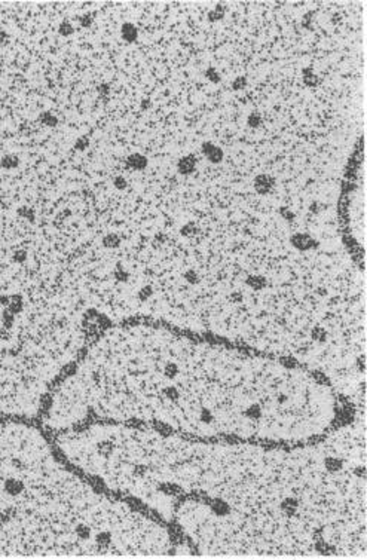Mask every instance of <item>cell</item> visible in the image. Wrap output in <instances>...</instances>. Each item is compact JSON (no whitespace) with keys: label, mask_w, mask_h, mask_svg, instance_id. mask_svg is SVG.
<instances>
[{"label":"cell","mask_w":367,"mask_h":560,"mask_svg":"<svg viewBox=\"0 0 367 560\" xmlns=\"http://www.w3.org/2000/svg\"><path fill=\"white\" fill-rule=\"evenodd\" d=\"M58 31H60V34L61 36H70V34H73V31H74V28H73V25H71V23L70 21H67V20H64L61 24H60V28H58Z\"/></svg>","instance_id":"cell-18"},{"label":"cell","mask_w":367,"mask_h":560,"mask_svg":"<svg viewBox=\"0 0 367 560\" xmlns=\"http://www.w3.org/2000/svg\"><path fill=\"white\" fill-rule=\"evenodd\" d=\"M230 86H232V90H233V91H242V90L247 86V79L244 77V76H238V77L233 79V82H232Z\"/></svg>","instance_id":"cell-16"},{"label":"cell","mask_w":367,"mask_h":560,"mask_svg":"<svg viewBox=\"0 0 367 560\" xmlns=\"http://www.w3.org/2000/svg\"><path fill=\"white\" fill-rule=\"evenodd\" d=\"M202 152H204V155L207 156V159L211 162V163H220L222 161H223V156H225V153H223V150L219 147V146H216L214 143H210V141H206V143H202Z\"/></svg>","instance_id":"cell-8"},{"label":"cell","mask_w":367,"mask_h":560,"mask_svg":"<svg viewBox=\"0 0 367 560\" xmlns=\"http://www.w3.org/2000/svg\"><path fill=\"white\" fill-rule=\"evenodd\" d=\"M247 125H249L250 128H259V126L262 125V116H260L259 113L253 112V113L249 115V117H247Z\"/></svg>","instance_id":"cell-17"},{"label":"cell","mask_w":367,"mask_h":560,"mask_svg":"<svg viewBox=\"0 0 367 560\" xmlns=\"http://www.w3.org/2000/svg\"><path fill=\"white\" fill-rule=\"evenodd\" d=\"M346 400L289 358L192 348L128 321L101 328L39 415L54 436L91 422L147 425L187 439L299 446L338 425Z\"/></svg>","instance_id":"cell-1"},{"label":"cell","mask_w":367,"mask_h":560,"mask_svg":"<svg viewBox=\"0 0 367 560\" xmlns=\"http://www.w3.org/2000/svg\"><path fill=\"white\" fill-rule=\"evenodd\" d=\"M364 423L299 446L164 431L150 511L202 556H366Z\"/></svg>","instance_id":"cell-2"},{"label":"cell","mask_w":367,"mask_h":560,"mask_svg":"<svg viewBox=\"0 0 367 560\" xmlns=\"http://www.w3.org/2000/svg\"><path fill=\"white\" fill-rule=\"evenodd\" d=\"M147 165H149V161L141 153H131L127 158V166L134 169V171H143L147 168Z\"/></svg>","instance_id":"cell-10"},{"label":"cell","mask_w":367,"mask_h":560,"mask_svg":"<svg viewBox=\"0 0 367 560\" xmlns=\"http://www.w3.org/2000/svg\"><path fill=\"white\" fill-rule=\"evenodd\" d=\"M253 187L259 195H268L275 187V179L269 174H257L253 180Z\"/></svg>","instance_id":"cell-7"},{"label":"cell","mask_w":367,"mask_h":560,"mask_svg":"<svg viewBox=\"0 0 367 560\" xmlns=\"http://www.w3.org/2000/svg\"><path fill=\"white\" fill-rule=\"evenodd\" d=\"M24 305L23 299L0 297V334H5L15 320V314Z\"/></svg>","instance_id":"cell-5"},{"label":"cell","mask_w":367,"mask_h":560,"mask_svg":"<svg viewBox=\"0 0 367 560\" xmlns=\"http://www.w3.org/2000/svg\"><path fill=\"white\" fill-rule=\"evenodd\" d=\"M196 169V158L195 155H186L179 159L177 162V171L182 176H189Z\"/></svg>","instance_id":"cell-9"},{"label":"cell","mask_w":367,"mask_h":560,"mask_svg":"<svg viewBox=\"0 0 367 560\" xmlns=\"http://www.w3.org/2000/svg\"><path fill=\"white\" fill-rule=\"evenodd\" d=\"M289 242H290V245H292L295 250H298V251H300V253H306V251L317 250L318 245H320V242H318L314 236H311L309 233H305V232H296V233H293V235L290 236Z\"/></svg>","instance_id":"cell-6"},{"label":"cell","mask_w":367,"mask_h":560,"mask_svg":"<svg viewBox=\"0 0 367 560\" xmlns=\"http://www.w3.org/2000/svg\"><path fill=\"white\" fill-rule=\"evenodd\" d=\"M88 146H90V139L88 137H79L76 140V143H74V149L76 150H85V149H88Z\"/></svg>","instance_id":"cell-21"},{"label":"cell","mask_w":367,"mask_h":560,"mask_svg":"<svg viewBox=\"0 0 367 560\" xmlns=\"http://www.w3.org/2000/svg\"><path fill=\"white\" fill-rule=\"evenodd\" d=\"M302 73H303V82H305L306 85H309V86H317V85L320 83V79L314 74V70H312L311 67L303 69Z\"/></svg>","instance_id":"cell-14"},{"label":"cell","mask_w":367,"mask_h":560,"mask_svg":"<svg viewBox=\"0 0 367 560\" xmlns=\"http://www.w3.org/2000/svg\"><path fill=\"white\" fill-rule=\"evenodd\" d=\"M180 553L171 526L74 469L37 420L0 418V557Z\"/></svg>","instance_id":"cell-3"},{"label":"cell","mask_w":367,"mask_h":560,"mask_svg":"<svg viewBox=\"0 0 367 560\" xmlns=\"http://www.w3.org/2000/svg\"><path fill=\"white\" fill-rule=\"evenodd\" d=\"M204 74H206V77H207L211 83H220V80H222V76L219 74V71H217L214 67H208Z\"/></svg>","instance_id":"cell-15"},{"label":"cell","mask_w":367,"mask_h":560,"mask_svg":"<svg viewBox=\"0 0 367 560\" xmlns=\"http://www.w3.org/2000/svg\"><path fill=\"white\" fill-rule=\"evenodd\" d=\"M279 215H281V217H282L285 222H293L295 217H296L295 212H293L290 208H285V207H281V208H279Z\"/></svg>","instance_id":"cell-19"},{"label":"cell","mask_w":367,"mask_h":560,"mask_svg":"<svg viewBox=\"0 0 367 560\" xmlns=\"http://www.w3.org/2000/svg\"><path fill=\"white\" fill-rule=\"evenodd\" d=\"M113 186H115L117 190H124V189H127V186H128V182H127V179H125L124 176H117V177L113 179Z\"/></svg>","instance_id":"cell-20"},{"label":"cell","mask_w":367,"mask_h":560,"mask_svg":"<svg viewBox=\"0 0 367 560\" xmlns=\"http://www.w3.org/2000/svg\"><path fill=\"white\" fill-rule=\"evenodd\" d=\"M88 342L74 323L24 305L0 334V418L37 420L54 385Z\"/></svg>","instance_id":"cell-4"},{"label":"cell","mask_w":367,"mask_h":560,"mask_svg":"<svg viewBox=\"0 0 367 560\" xmlns=\"http://www.w3.org/2000/svg\"><path fill=\"white\" fill-rule=\"evenodd\" d=\"M179 233H180L183 238H193V236H196V235L199 233V226H198L196 222H186V223L180 228Z\"/></svg>","instance_id":"cell-12"},{"label":"cell","mask_w":367,"mask_h":560,"mask_svg":"<svg viewBox=\"0 0 367 560\" xmlns=\"http://www.w3.org/2000/svg\"><path fill=\"white\" fill-rule=\"evenodd\" d=\"M225 14H226V8H225L223 5H216V8L211 9V11L208 12L207 18H208V21L214 23V21H220V20H223Z\"/></svg>","instance_id":"cell-13"},{"label":"cell","mask_w":367,"mask_h":560,"mask_svg":"<svg viewBox=\"0 0 367 560\" xmlns=\"http://www.w3.org/2000/svg\"><path fill=\"white\" fill-rule=\"evenodd\" d=\"M120 36H122V39H124L125 42L134 43L137 40V37H138V31H137L134 24L125 23L124 25H122V28H120Z\"/></svg>","instance_id":"cell-11"}]
</instances>
